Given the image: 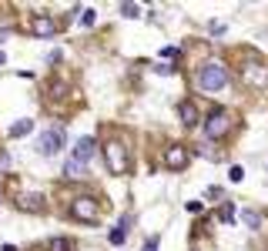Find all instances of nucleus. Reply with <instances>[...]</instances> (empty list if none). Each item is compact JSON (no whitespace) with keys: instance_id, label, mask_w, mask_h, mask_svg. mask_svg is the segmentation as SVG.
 Here are the masks:
<instances>
[{"instance_id":"obj_1","label":"nucleus","mask_w":268,"mask_h":251,"mask_svg":"<svg viewBox=\"0 0 268 251\" xmlns=\"http://www.w3.org/2000/svg\"><path fill=\"white\" fill-rule=\"evenodd\" d=\"M194 84H198V90H204V94H218V90L228 84V70H224V64H218V60H208V64L194 74Z\"/></svg>"},{"instance_id":"obj_2","label":"nucleus","mask_w":268,"mask_h":251,"mask_svg":"<svg viewBox=\"0 0 268 251\" xmlns=\"http://www.w3.org/2000/svg\"><path fill=\"white\" fill-rule=\"evenodd\" d=\"M104 164H108V171L114 178H124L131 171V158H128V148L121 141H108L104 144Z\"/></svg>"},{"instance_id":"obj_3","label":"nucleus","mask_w":268,"mask_h":251,"mask_svg":"<svg viewBox=\"0 0 268 251\" xmlns=\"http://www.w3.org/2000/svg\"><path fill=\"white\" fill-rule=\"evenodd\" d=\"M242 80H245L248 88H268V64L265 60H258V57H248L245 64H242Z\"/></svg>"},{"instance_id":"obj_4","label":"nucleus","mask_w":268,"mask_h":251,"mask_svg":"<svg viewBox=\"0 0 268 251\" xmlns=\"http://www.w3.org/2000/svg\"><path fill=\"white\" fill-rule=\"evenodd\" d=\"M232 124H234V118L224 108H218V110L208 114V120H204V134H208L212 141H214V138H224V134L232 131Z\"/></svg>"},{"instance_id":"obj_5","label":"nucleus","mask_w":268,"mask_h":251,"mask_svg":"<svg viewBox=\"0 0 268 251\" xmlns=\"http://www.w3.org/2000/svg\"><path fill=\"white\" fill-rule=\"evenodd\" d=\"M70 214L78 221H84V224H98L100 221V211H98V201H94V198H78V201L70 204Z\"/></svg>"},{"instance_id":"obj_6","label":"nucleus","mask_w":268,"mask_h":251,"mask_svg":"<svg viewBox=\"0 0 268 251\" xmlns=\"http://www.w3.org/2000/svg\"><path fill=\"white\" fill-rule=\"evenodd\" d=\"M64 148V128H47L40 134V141H37V151L40 154H57Z\"/></svg>"},{"instance_id":"obj_7","label":"nucleus","mask_w":268,"mask_h":251,"mask_svg":"<svg viewBox=\"0 0 268 251\" xmlns=\"http://www.w3.org/2000/svg\"><path fill=\"white\" fill-rule=\"evenodd\" d=\"M94 151H98V141H94V138H80V141L74 144V154H70V161L80 164V168H88V161L94 158Z\"/></svg>"},{"instance_id":"obj_8","label":"nucleus","mask_w":268,"mask_h":251,"mask_svg":"<svg viewBox=\"0 0 268 251\" xmlns=\"http://www.w3.org/2000/svg\"><path fill=\"white\" fill-rule=\"evenodd\" d=\"M184 164H188V151H184L181 144L168 148V154H164V168H168V171H181Z\"/></svg>"},{"instance_id":"obj_9","label":"nucleus","mask_w":268,"mask_h":251,"mask_svg":"<svg viewBox=\"0 0 268 251\" xmlns=\"http://www.w3.org/2000/svg\"><path fill=\"white\" fill-rule=\"evenodd\" d=\"M27 30H30L34 37H54V34H57V24L50 20V17H34V20L27 24Z\"/></svg>"},{"instance_id":"obj_10","label":"nucleus","mask_w":268,"mask_h":251,"mask_svg":"<svg viewBox=\"0 0 268 251\" xmlns=\"http://www.w3.org/2000/svg\"><path fill=\"white\" fill-rule=\"evenodd\" d=\"M131 221H134L131 214H124V218H121V224L111 231V244H118V248H121L124 241H128V228H131Z\"/></svg>"},{"instance_id":"obj_11","label":"nucleus","mask_w":268,"mask_h":251,"mask_svg":"<svg viewBox=\"0 0 268 251\" xmlns=\"http://www.w3.org/2000/svg\"><path fill=\"white\" fill-rule=\"evenodd\" d=\"M178 114H181V120H184V128H194V124H198V110H194L191 100H181V104H178Z\"/></svg>"},{"instance_id":"obj_12","label":"nucleus","mask_w":268,"mask_h":251,"mask_svg":"<svg viewBox=\"0 0 268 251\" xmlns=\"http://www.w3.org/2000/svg\"><path fill=\"white\" fill-rule=\"evenodd\" d=\"M30 128H34V120H17L7 134H10V138H24V134H30Z\"/></svg>"},{"instance_id":"obj_13","label":"nucleus","mask_w":268,"mask_h":251,"mask_svg":"<svg viewBox=\"0 0 268 251\" xmlns=\"http://www.w3.org/2000/svg\"><path fill=\"white\" fill-rule=\"evenodd\" d=\"M20 204H24V208H30V211H40L44 198H40V194H27V198H20Z\"/></svg>"},{"instance_id":"obj_14","label":"nucleus","mask_w":268,"mask_h":251,"mask_svg":"<svg viewBox=\"0 0 268 251\" xmlns=\"http://www.w3.org/2000/svg\"><path fill=\"white\" fill-rule=\"evenodd\" d=\"M242 221H245L248 228H258V224H262V218H258V211H248V208L242 211Z\"/></svg>"},{"instance_id":"obj_15","label":"nucleus","mask_w":268,"mask_h":251,"mask_svg":"<svg viewBox=\"0 0 268 251\" xmlns=\"http://www.w3.org/2000/svg\"><path fill=\"white\" fill-rule=\"evenodd\" d=\"M47 248H50V251H70V241H67V238H50Z\"/></svg>"},{"instance_id":"obj_16","label":"nucleus","mask_w":268,"mask_h":251,"mask_svg":"<svg viewBox=\"0 0 268 251\" xmlns=\"http://www.w3.org/2000/svg\"><path fill=\"white\" fill-rule=\"evenodd\" d=\"M84 171H88V168H80V164H74V161H67V168H64V174H67V178H80Z\"/></svg>"},{"instance_id":"obj_17","label":"nucleus","mask_w":268,"mask_h":251,"mask_svg":"<svg viewBox=\"0 0 268 251\" xmlns=\"http://www.w3.org/2000/svg\"><path fill=\"white\" fill-rule=\"evenodd\" d=\"M228 178H232L234 184H242V181H245V168H238V164H234L232 171H228Z\"/></svg>"},{"instance_id":"obj_18","label":"nucleus","mask_w":268,"mask_h":251,"mask_svg":"<svg viewBox=\"0 0 268 251\" xmlns=\"http://www.w3.org/2000/svg\"><path fill=\"white\" fill-rule=\"evenodd\" d=\"M121 14H124V17H138L141 7H138V4H121Z\"/></svg>"},{"instance_id":"obj_19","label":"nucleus","mask_w":268,"mask_h":251,"mask_svg":"<svg viewBox=\"0 0 268 251\" xmlns=\"http://www.w3.org/2000/svg\"><path fill=\"white\" fill-rule=\"evenodd\" d=\"M222 221H224V224H232V221H234V204H224L222 208Z\"/></svg>"},{"instance_id":"obj_20","label":"nucleus","mask_w":268,"mask_h":251,"mask_svg":"<svg viewBox=\"0 0 268 251\" xmlns=\"http://www.w3.org/2000/svg\"><path fill=\"white\" fill-rule=\"evenodd\" d=\"M80 27H94V10H90V7L80 14Z\"/></svg>"},{"instance_id":"obj_21","label":"nucleus","mask_w":268,"mask_h":251,"mask_svg":"<svg viewBox=\"0 0 268 251\" xmlns=\"http://www.w3.org/2000/svg\"><path fill=\"white\" fill-rule=\"evenodd\" d=\"M161 57H164V60H174V57H178V47H161Z\"/></svg>"},{"instance_id":"obj_22","label":"nucleus","mask_w":268,"mask_h":251,"mask_svg":"<svg viewBox=\"0 0 268 251\" xmlns=\"http://www.w3.org/2000/svg\"><path fill=\"white\" fill-rule=\"evenodd\" d=\"M201 208H204L201 201H188V211H191V214H201Z\"/></svg>"},{"instance_id":"obj_23","label":"nucleus","mask_w":268,"mask_h":251,"mask_svg":"<svg viewBox=\"0 0 268 251\" xmlns=\"http://www.w3.org/2000/svg\"><path fill=\"white\" fill-rule=\"evenodd\" d=\"M4 64H7V54H4V50H0V67H4Z\"/></svg>"}]
</instances>
